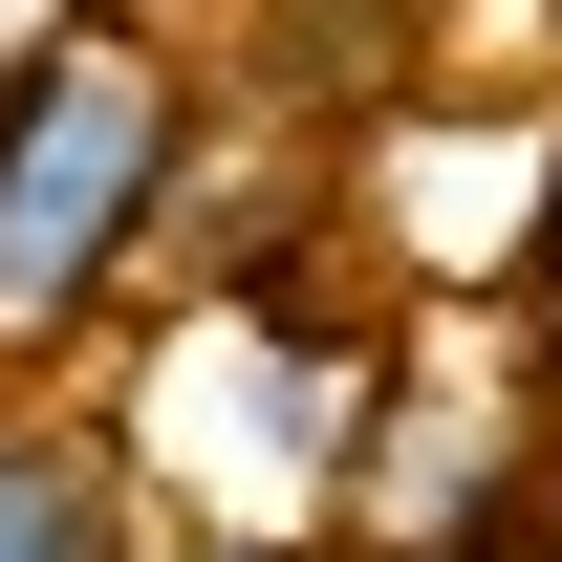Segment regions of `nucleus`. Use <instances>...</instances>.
<instances>
[{
    "label": "nucleus",
    "mask_w": 562,
    "mask_h": 562,
    "mask_svg": "<svg viewBox=\"0 0 562 562\" xmlns=\"http://www.w3.org/2000/svg\"><path fill=\"white\" fill-rule=\"evenodd\" d=\"M151 562H347V541H303V519H195V541H151Z\"/></svg>",
    "instance_id": "3"
},
{
    "label": "nucleus",
    "mask_w": 562,
    "mask_h": 562,
    "mask_svg": "<svg viewBox=\"0 0 562 562\" xmlns=\"http://www.w3.org/2000/svg\"><path fill=\"white\" fill-rule=\"evenodd\" d=\"M173 173H195V66L131 0H66L0 66V347H66L131 281V238L173 216Z\"/></svg>",
    "instance_id": "1"
},
{
    "label": "nucleus",
    "mask_w": 562,
    "mask_h": 562,
    "mask_svg": "<svg viewBox=\"0 0 562 562\" xmlns=\"http://www.w3.org/2000/svg\"><path fill=\"white\" fill-rule=\"evenodd\" d=\"M519 281H562V131H541V238H519Z\"/></svg>",
    "instance_id": "4"
},
{
    "label": "nucleus",
    "mask_w": 562,
    "mask_h": 562,
    "mask_svg": "<svg viewBox=\"0 0 562 562\" xmlns=\"http://www.w3.org/2000/svg\"><path fill=\"white\" fill-rule=\"evenodd\" d=\"M0 562H151V497L109 432L66 412H0Z\"/></svg>",
    "instance_id": "2"
},
{
    "label": "nucleus",
    "mask_w": 562,
    "mask_h": 562,
    "mask_svg": "<svg viewBox=\"0 0 562 562\" xmlns=\"http://www.w3.org/2000/svg\"><path fill=\"white\" fill-rule=\"evenodd\" d=\"M541 562H562V497H541Z\"/></svg>",
    "instance_id": "5"
}]
</instances>
